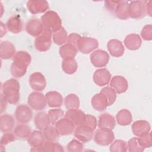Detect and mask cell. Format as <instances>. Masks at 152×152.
<instances>
[{
  "label": "cell",
  "mask_w": 152,
  "mask_h": 152,
  "mask_svg": "<svg viewBox=\"0 0 152 152\" xmlns=\"http://www.w3.org/2000/svg\"><path fill=\"white\" fill-rule=\"evenodd\" d=\"M20 83L15 78H10L5 81L2 86V91L8 103L17 104L20 100Z\"/></svg>",
  "instance_id": "cell-1"
},
{
  "label": "cell",
  "mask_w": 152,
  "mask_h": 152,
  "mask_svg": "<svg viewBox=\"0 0 152 152\" xmlns=\"http://www.w3.org/2000/svg\"><path fill=\"white\" fill-rule=\"evenodd\" d=\"M40 21L44 28H48L52 33L60 29L62 26V20L57 12L53 11H48L40 18Z\"/></svg>",
  "instance_id": "cell-2"
},
{
  "label": "cell",
  "mask_w": 152,
  "mask_h": 152,
  "mask_svg": "<svg viewBox=\"0 0 152 152\" xmlns=\"http://www.w3.org/2000/svg\"><path fill=\"white\" fill-rule=\"evenodd\" d=\"M52 32L48 28H44L42 33L36 37L34 41V46L39 52L48 51L52 45Z\"/></svg>",
  "instance_id": "cell-3"
},
{
  "label": "cell",
  "mask_w": 152,
  "mask_h": 152,
  "mask_svg": "<svg viewBox=\"0 0 152 152\" xmlns=\"http://www.w3.org/2000/svg\"><path fill=\"white\" fill-rule=\"evenodd\" d=\"M147 1H132L128 2V11L129 18L140 19L145 16Z\"/></svg>",
  "instance_id": "cell-4"
},
{
  "label": "cell",
  "mask_w": 152,
  "mask_h": 152,
  "mask_svg": "<svg viewBox=\"0 0 152 152\" xmlns=\"http://www.w3.org/2000/svg\"><path fill=\"white\" fill-rule=\"evenodd\" d=\"M115 139V134L112 129L103 128L97 129L94 135L95 142L102 146H107L110 145Z\"/></svg>",
  "instance_id": "cell-5"
},
{
  "label": "cell",
  "mask_w": 152,
  "mask_h": 152,
  "mask_svg": "<svg viewBox=\"0 0 152 152\" xmlns=\"http://www.w3.org/2000/svg\"><path fill=\"white\" fill-rule=\"evenodd\" d=\"M27 104L34 110H42L47 105V100L45 95L40 91L31 93L27 98Z\"/></svg>",
  "instance_id": "cell-6"
},
{
  "label": "cell",
  "mask_w": 152,
  "mask_h": 152,
  "mask_svg": "<svg viewBox=\"0 0 152 152\" xmlns=\"http://www.w3.org/2000/svg\"><path fill=\"white\" fill-rule=\"evenodd\" d=\"M76 47L78 50L82 53L88 54L99 47V42L93 37L81 36L77 42Z\"/></svg>",
  "instance_id": "cell-7"
},
{
  "label": "cell",
  "mask_w": 152,
  "mask_h": 152,
  "mask_svg": "<svg viewBox=\"0 0 152 152\" xmlns=\"http://www.w3.org/2000/svg\"><path fill=\"white\" fill-rule=\"evenodd\" d=\"M32 117V110L28 105L20 104L17 106L15 111V118L18 122L27 124L31 120Z\"/></svg>",
  "instance_id": "cell-8"
},
{
  "label": "cell",
  "mask_w": 152,
  "mask_h": 152,
  "mask_svg": "<svg viewBox=\"0 0 152 152\" xmlns=\"http://www.w3.org/2000/svg\"><path fill=\"white\" fill-rule=\"evenodd\" d=\"M109 55L102 49L94 50L90 55V61L93 65L97 68L105 66L109 61Z\"/></svg>",
  "instance_id": "cell-9"
},
{
  "label": "cell",
  "mask_w": 152,
  "mask_h": 152,
  "mask_svg": "<svg viewBox=\"0 0 152 152\" xmlns=\"http://www.w3.org/2000/svg\"><path fill=\"white\" fill-rule=\"evenodd\" d=\"M31 61V55L26 51L20 50L15 53L13 57V62L11 64L19 68L27 71Z\"/></svg>",
  "instance_id": "cell-10"
},
{
  "label": "cell",
  "mask_w": 152,
  "mask_h": 152,
  "mask_svg": "<svg viewBox=\"0 0 152 152\" xmlns=\"http://www.w3.org/2000/svg\"><path fill=\"white\" fill-rule=\"evenodd\" d=\"M55 126L58 131L59 134L62 136L72 134L75 128L74 124L66 117L62 118L58 120L55 123Z\"/></svg>",
  "instance_id": "cell-11"
},
{
  "label": "cell",
  "mask_w": 152,
  "mask_h": 152,
  "mask_svg": "<svg viewBox=\"0 0 152 152\" xmlns=\"http://www.w3.org/2000/svg\"><path fill=\"white\" fill-rule=\"evenodd\" d=\"M94 131L90 127L81 124L77 126L74 131V137L82 142H87L91 141L93 137Z\"/></svg>",
  "instance_id": "cell-12"
},
{
  "label": "cell",
  "mask_w": 152,
  "mask_h": 152,
  "mask_svg": "<svg viewBox=\"0 0 152 152\" xmlns=\"http://www.w3.org/2000/svg\"><path fill=\"white\" fill-rule=\"evenodd\" d=\"M29 84L33 90L42 91L46 86V80L41 72H35L30 75Z\"/></svg>",
  "instance_id": "cell-13"
},
{
  "label": "cell",
  "mask_w": 152,
  "mask_h": 152,
  "mask_svg": "<svg viewBox=\"0 0 152 152\" xmlns=\"http://www.w3.org/2000/svg\"><path fill=\"white\" fill-rule=\"evenodd\" d=\"M111 74L106 68H100L95 71L93 75L94 83L100 87L107 85L111 79Z\"/></svg>",
  "instance_id": "cell-14"
},
{
  "label": "cell",
  "mask_w": 152,
  "mask_h": 152,
  "mask_svg": "<svg viewBox=\"0 0 152 152\" xmlns=\"http://www.w3.org/2000/svg\"><path fill=\"white\" fill-rule=\"evenodd\" d=\"M27 8L33 14L43 13L49 8V4L46 1L31 0L27 2Z\"/></svg>",
  "instance_id": "cell-15"
},
{
  "label": "cell",
  "mask_w": 152,
  "mask_h": 152,
  "mask_svg": "<svg viewBox=\"0 0 152 152\" xmlns=\"http://www.w3.org/2000/svg\"><path fill=\"white\" fill-rule=\"evenodd\" d=\"M132 133L137 137L148 134L151 130L150 123L145 120H138L133 122L131 126Z\"/></svg>",
  "instance_id": "cell-16"
},
{
  "label": "cell",
  "mask_w": 152,
  "mask_h": 152,
  "mask_svg": "<svg viewBox=\"0 0 152 152\" xmlns=\"http://www.w3.org/2000/svg\"><path fill=\"white\" fill-rule=\"evenodd\" d=\"M107 48L109 53L115 58L122 56L125 52V48L121 41L113 39L108 41Z\"/></svg>",
  "instance_id": "cell-17"
},
{
  "label": "cell",
  "mask_w": 152,
  "mask_h": 152,
  "mask_svg": "<svg viewBox=\"0 0 152 152\" xmlns=\"http://www.w3.org/2000/svg\"><path fill=\"white\" fill-rule=\"evenodd\" d=\"M110 87L113 88L116 93H125L128 88V83L125 78L121 75H115L110 81Z\"/></svg>",
  "instance_id": "cell-18"
},
{
  "label": "cell",
  "mask_w": 152,
  "mask_h": 152,
  "mask_svg": "<svg viewBox=\"0 0 152 152\" xmlns=\"http://www.w3.org/2000/svg\"><path fill=\"white\" fill-rule=\"evenodd\" d=\"M43 26L40 20L37 18L30 19L26 26V30L27 33L33 37H37L43 31Z\"/></svg>",
  "instance_id": "cell-19"
},
{
  "label": "cell",
  "mask_w": 152,
  "mask_h": 152,
  "mask_svg": "<svg viewBox=\"0 0 152 152\" xmlns=\"http://www.w3.org/2000/svg\"><path fill=\"white\" fill-rule=\"evenodd\" d=\"M93 107L97 111H103L108 106V101L106 96L100 92L94 95L91 100Z\"/></svg>",
  "instance_id": "cell-20"
},
{
  "label": "cell",
  "mask_w": 152,
  "mask_h": 152,
  "mask_svg": "<svg viewBox=\"0 0 152 152\" xmlns=\"http://www.w3.org/2000/svg\"><path fill=\"white\" fill-rule=\"evenodd\" d=\"M124 43L128 49L136 50L141 47L142 39L138 34L131 33L125 37Z\"/></svg>",
  "instance_id": "cell-21"
},
{
  "label": "cell",
  "mask_w": 152,
  "mask_h": 152,
  "mask_svg": "<svg viewBox=\"0 0 152 152\" xmlns=\"http://www.w3.org/2000/svg\"><path fill=\"white\" fill-rule=\"evenodd\" d=\"M15 48L10 41H3L0 45V56L2 59H9L15 55Z\"/></svg>",
  "instance_id": "cell-22"
},
{
  "label": "cell",
  "mask_w": 152,
  "mask_h": 152,
  "mask_svg": "<svg viewBox=\"0 0 152 152\" xmlns=\"http://www.w3.org/2000/svg\"><path fill=\"white\" fill-rule=\"evenodd\" d=\"M64 116L71 120L75 126H78L83 123L86 114L80 109H68Z\"/></svg>",
  "instance_id": "cell-23"
},
{
  "label": "cell",
  "mask_w": 152,
  "mask_h": 152,
  "mask_svg": "<svg viewBox=\"0 0 152 152\" xmlns=\"http://www.w3.org/2000/svg\"><path fill=\"white\" fill-rule=\"evenodd\" d=\"M7 28L14 34L20 33L23 30V21L20 17L14 15L8 18L6 23Z\"/></svg>",
  "instance_id": "cell-24"
},
{
  "label": "cell",
  "mask_w": 152,
  "mask_h": 152,
  "mask_svg": "<svg viewBox=\"0 0 152 152\" xmlns=\"http://www.w3.org/2000/svg\"><path fill=\"white\" fill-rule=\"evenodd\" d=\"M47 103L50 107L58 108L61 107L63 104V97L58 91H50L45 94Z\"/></svg>",
  "instance_id": "cell-25"
},
{
  "label": "cell",
  "mask_w": 152,
  "mask_h": 152,
  "mask_svg": "<svg viewBox=\"0 0 152 152\" xmlns=\"http://www.w3.org/2000/svg\"><path fill=\"white\" fill-rule=\"evenodd\" d=\"M45 140L43 132L38 129L33 131L31 133L27 138V142L31 147L37 148L42 147L45 143Z\"/></svg>",
  "instance_id": "cell-26"
},
{
  "label": "cell",
  "mask_w": 152,
  "mask_h": 152,
  "mask_svg": "<svg viewBox=\"0 0 152 152\" xmlns=\"http://www.w3.org/2000/svg\"><path fill=\"white\" fill-rule=\"evenodd\" d=\"M113 14L120 20H125L129 18L128 11V2L126 1H118Z\"/></svg>",
  "instance_id": "cell-27"
},
{
  "label": "cell",
  "mask_w": 152,
  "mask_h": 152,
  "mask_svg": "<svg viewBox=\"0 0 152 152\" xmlns=\"http://www.w3.org/2000/svg\"><path fill=\"white\" fill-rule=\"evenodd\" d=\"M15 124L14 118L9 114L1 115L0 116V129L3 133L10 132Z\"/></svg>",
  "instance_id": "cell-28"
},
{
  "label": "cell",
  "mask_w": 152,
  "mask_h": 152,
  "mask_svg": "<svg viewBox=\"0 0 152 152\" xmlns=\"http://www.w3.org/2000/svg\"><path fill=\"white\" fill-rule=\"evenodd\" d=\"M34 123L36 128L42 131L51 124L49 115L45 112L37 113L34 118Z\"/></svg>",
  "instance_id": "cell-29"
},
{
  "label": "cell",
  "mask_w": 152,
  "mask_h": 152,
  "mask_svg": "<svg viewBox=\"0 0 152 152\" xmlns=\"http://www.w3.org/2000/svg\"><path fill=\"white\" fill-rule=\"evenodd\" d=\"M116 126V120L112 115L109 113H102L99 119L98 126L99 128H107L113 129Z\"/></svg>",
  "instance_id": "cell-30"
},
{
  "label": "cell",
  "mask_w": 152,
  "mask_h": 152,
  "mask_svg": "<svg viewBox=\"0 0 152 152\" xmlns=\"http://www.w3.org/2000/svg\"><path fill=\"white\" fill-rule=\"evenodd\" d=\"M62 69L67 74H74L78 68V64L74 58H66L62 61Z\"/></svg>",
  "instance_id": "cell-31"
},
{
  "label": "cell",
  "mask_w": 152,
  "mask_h": 152,
  "mask_svg": "<svg viewBox=\"0 0 152 152\" xmlns=\"http://www.w3.org/2000/svg\"><path fill=\"white\" fill-rule=\"evenodd\" d=\"M116 119L119 125L126 126L132 122V116L129 110L126 109H122L117 113L116 115Z\"/></svg>",
  "instance_id": "cell-32"
},
{
  "label": "cell",
  "mask_w": 152,
  "mask_h": 152,
  "mask_svg": "<svg viewBox=\"0 0 152 152\" xmlns=\"http://www.w3.org/2000/svg\"><path fill=\"white\" fill-rule=\"evenodd\" d=\"M59 53L63 59L69 57L74 58L78 53V49L75 46L67 42L60 47Z\"/></svg>",
  "instance_id": "cell-33"
},
{
  "label": "cell",
  "mask_w": 152,
  "mask_h": 152,
  "mask_svg": "<svg viewBox=\"0 0 152 152\" xmlns=\"http://www.w3.org/2000/svg\"><path fill=\"white\" fill-rule=\"evenodd\" d=\"M31 133L30 127L26 124L17 125L14 128V134L16 136L17 138H19L20 140H27Z\"/></svg>",
  "instance_id": "cell-34"
},
{
  "label": "cell",
  "mask_w": 152,
  "mask_h": 152,
  "mask_svg": "<svg viewBox=\"0 0 152 152\" xmlns=\"http://www.w3.org/2000/svg\"><path fill=\"white\" fill-rule=\"evenodd\" d=\"M68 37L67 32L63 27L52 33L53 41L57 45H63L67 43Z\"/></svg>",
  "instance_id": "cell-35"
},
{
  "label": "cell",
  "mask_w": 152,
  "mask_h": 152,
  "mask_svg": "<svg viewBox=\"0 0 152 152\" xmlns=\"http://www.w3.org/2000/svg\"><path fill=\"white\" fill-rule=\"evenodd\" d=\"M43 132L45 138L47 141L57 142L59 138L60 134L56 127L53 125H49L46 127L43 130Z\"/></svg>",
  "instance_id": "cell-36"
},
{
  "label": "cell",
  "mask_w": 152,
  "mask_h": 152,
  "mask_svg": "<svg viewBox=\"0 0 152 152\" xmlns=\"http://www.w3.org/2000/svg\"><path fill=\"white\" fill-rule=\"evenodd\" d=\"M64 104L67 109H78L80 106V99L75 94H69L64 99Z\"/></svg>",
  "instance_id": "cell-37"
},
{
  "label": "cell",
  "mask_w": 152,
  "mask_h": 152,
  "mask_svg": "<svg viewBox=\"0 0 152 152\" xmlns=\"http://www.w3.org/2000/svg\"><path fill=\"white\" fill-rule=\"evenodd\" d=\"M42 151H64L63 147L57 142L45 141L43 145L41 147Z\"/></svg>",
  "instance_id": "cell-38"
},
{
  "label": "cell",
  "mask_w": 152,
  "mask_h": 152,
  "mask_svg": "<svg viewBox=\"0 0 152 152\" xmlns=\"http://www.w3.org/2000/svg\"><path fill=\"white\" fill-rule=\"evenodd\" d=\"M101 93L104 94L108 101V105L111 106L116 101V92L115 90L112 88L111 87L109 86H106L103 87L101 91Z\"/></svg>",
  "instance_id": "cell-39"
},
{
  "label": "cell",
  "mask_w": 152,
  "mask_h": 152,
  "mask_svg": "<svg viewBox=\"0 0 152 152\" xmlns=\"http://www.w3.org/2000/svg\"><path fill=\"white\" fill-rule=\"evenodd\" d=\"M109 150L111 152H125L127 151L126 142L122 140H116L110 144Z\"/></svg>",
  "instance_id": "cell-40"
},
{
  "label": "cell",
  "mask_w": 152,
  "mask_h": 152,
  "mask_svg": "<svg viewBox=\"0 0 152 152\" xmlns=\"http://www.w3.org/2000/svg\"><path fill=\"white\" fill-rule=\"evenodd\" d=\"M50 122L52 125H55V123L62 118L64 116V112L60 108H55L50 109L48 113Z\"/></svg>",
  "instance_id": "cell-41"
},
{
  "label": "cell",
  "mask_w": 152,
  "mask_h": 152,
  "mask_svg": "<svg viewBox=\"0 0 152 152\" xmlns=\"http://www.w3.org/2000/svg\"><path fill=\"white\" fill-rule=\"evenodd\" d=\"M127 150L129 152H142L144 151V148L139 144L138 138H131L126 144Z\"/></svg>",
  "instance_id": "cell-42"
},
{
  "label": "cell",
  "mask_w": 152,
  "mask_h": 152,
  "mask_svg": "<svg viewBox=\"0 0 152 152\" xmlns=\"http://www.w3.org/2000/svg\"><path fill=\"white\" fill-rule=\"evenodd\" d=\"M67 151L69 152H81L83 151L84 145L78 140H72L67 144Z\"/></svg>",
  "instance_id": "cell-43"
},
{
  "label": "cell",
  "mask_w": 152,
  "mask_h": 152,
  "mask_svg": "<svg viewBox=\"0 0 152 152\" xmlns=\"http://www.w3.org/2000/svg\"><path fill=\"white\" fill-rule=\"evenodd\" d=\"M138 140L140 145L144 149L146 148H150L152 145L151 142V134L150 132L148 134L144 135L138 137Z\"/></svg>",
  "instance_id": "cell-44"
},
{
  "label": "cell",
  "mask_w": 152,
  "mask_h": 152,
  "mask_svg": "<svg viewBox=\"0 0 152 152\" xmlns=\"http://www.w3.org/2000/svg\"><path fill=\"white\" fill-rule=\"evenodd\" d=\"M82 124H84L88 127H90L91 129H92L93 131H94L97 127V119L95 116L91 115H86L85 116V118L84 120V122Z\"/></svg>",
  "instance_id": "cell-45"
},
{
  "label": "cell",
  "mask_w": 152,
  "mask_h": 152,
  "mask_svg": "<svg viewBox=\"0 0 152 152\" xmlns=\"http://www.w3.org/2000/svg\"><path fill=\"white\" fill-rule=\"evenodd\" d=\"M141 36L144 40L150 41L152 39V26L147 24L144 26L141 31Z\"/></svg>",
  "instance_id": "cell-46"
},
{
  "label": "cell",
  "mask_w": 152,
  "mask_h": 152,
  "mask_svg": "<svg viewBox=\"0 0 152 152\" xmlns=\"http://www.w3.org/2000/svg\"><path fill=\"white\" fill-rule=\"evenodd\" d=\"M16 139H17V137L14 133H11L10 132H5L1 137V138L0 140L1 145L4 146L5 145H7L10 142H12L15 141Z\"/></svg>",
  "instance_id": "cell-47"
},
{
  "label": "cell",
  "mask_w": 152,
  "mask_h": 152,
  "mask_svg": "<svg viewBox=\"0 0 152 152\" xmlns=\"http://www.w3.org/2000/svg\"><path fill=\"white\" fill-rule=\"evenodd\" d=\"M80 37H81V36L79 35L78 34L75 33H72L68 36L67 42L76 46L77 42Z\"/></svg>",
  "instance_id": "cell-48"
},
{
  "label": "cell",
  "mask_w": 152,
  "mask_h": 152,
  "mask_svg": "<svg viewBox=\"0 0 152 152\" xmlns=\"http://www.w3.org/2000/svg\"><path fill=\"white\" fill-rule=\"evenodd\" d=\"M8 103V102L7 99L2 93L1 96V113H2L4 110H5Z\"/></svg>",
  "instance_id": "cell-49"
},
{
  "label": "cell",
  "mask_w": 152,
  "mask_h": 152,
  "mask_svg": "<svg viewBox=\"0 0 152 152\" xmlns=\"http://www.w3.org/2000/svg\"><path fill=\"white\" fill-rule=\"evenodd\" d=\"M151 9H152V5H151V1H147L146 3V10H147V13L150 16H151Z\"/></svg>",
  "instance_id": "cell-50"
},
{
  "label": "cell",
  "mask_w": 152,
  "mask_h": 152,
  "mask_svg": "<svg viewBox=\"0 0 152 152\" xmlns=\"http://www.w3.org/2000/svg\"><path fill=\"white\" fill-rule=\"evenodd\" d=\"M7 33V28L5 26L4 24V23L1 21V37H2L4 35H5Z\"/></svg>",
  "instance_id": "cell-51"
}]
</instances>
